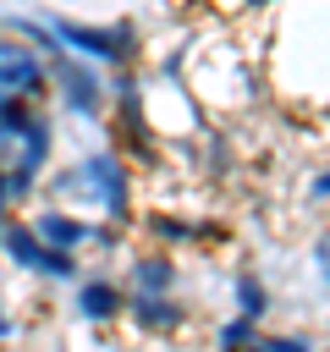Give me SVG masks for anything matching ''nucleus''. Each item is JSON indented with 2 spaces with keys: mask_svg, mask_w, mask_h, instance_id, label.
I'll return each mask as SVG.
<instances>
[{
  "mask_svg": "<svg viewBox=\"0 0 330 352\" xmlns=\"http://www.w3.org/2000/svg\"><path fill=\"white\" fill-rule=\"evenodd\" d=\"M242 314H248V319H258V314H264V292H258L253 280H242Z\"/></svg>",
  "mask_w": 330,
  "mask_h": 352,
  "instance_id": "10",
  "label": "nucleus"
},
{
  "mask_svg": "<svg viewBox=\"0 0 330 352\" xmlns=\"http://www.w3.org/2000/svg\"><path fill=\"white\" fill-rule=\"evenodd\" d=\"M138 280H143V286H148V292H160V286H165V280H170V264H165V258H148V264H143V270H138Z\"/></svg>",
  "mask_w": 330,
  "mask_h": 352,
  "instance_id": "9",
  "label": "nucleus"
},
{
  "mask_svg": "<svg viewBox=\"0 0 330 352\" xmlns=\"http://www.w3.org/2000/svg\"><path fill=\"white\" fill-rule=\"evenodd\" d=\"M82 176H88V187L110 204V214H126V176H121V165H116L110 154H94V160L82 165Z\"/></svg>",
  "mask_w": 330,
  "mask_h": 352,
  "instance_id": "3",
  "label": "nucleus"
},
{
  "mask_svg": "<svg viewBox=\"0 0 330 352\" xmlns=\"http://www.w3.org/2000/svg\"><path fill=\"white\" fill-rule=\"evenodd\" d=\"M0 248L22 264V270H50V275H72V258L60 248H44V236L33 226H0Z\"/></svg>",
  "mask_w": 330,
  "mask_h": 352,
  "instance_id": "1",
  "label": "nucleus"
},
{
  "mask_svg": "<svg viewBox=\"0 0 330 352\" xmlns=\"http://www.w3.org/2000/svg\"><path fill=\"white\" fill-rule=\"evenodd\" d=\"M6 330H11V319H6V314H0V336H6Z\"/></svg>",
  "mask_w": 330,
  "mask_h": 352,
  "instance_id": "14",
  "label": "nucleus"
},
{
  "mask_svg": "<svg viewBox=\"0 0 330 352\" xmlns=\"http://www.w3.org/2000/svg\"><path fill=\"white\" fill-rule=\"evenodd\" d=\"M314 192H330V176H324V182H314Z\"/></svg>",
  "mask_w": 330,
  "mask_h": 352,
  "instance_id": "12",
  "label": "nucleus"
},
{
  "mask_svg": "<svg viewBox=\"0 0 330 352\" xmlns=\"http://www.w3.org/2000/svg\"><path fill=\"white\" fill-rule=\"evenodd\" d=\"M132 314H138L143 324H176V308H170V302H160V297H143V302H132Z\"/></svg>",
  "mask_w": 330,
  "mask_h": 352,
  "instance_id": "8",
  "label": "nucleus"
},
{
  "mask_svg": "<svg viewBox=\"0 0 330 352\" xmlns=\"http://www.w3.org/2000/svg\"><path fill=\"white\" fill-rule=\"evenodd\" d=\"M55 33L60 38H72L82 55H94V60H121L126 50H132V28L121 22V28H77V22H55Z\"/></svg>",
  "mask_w": 330,
  "mask_h": 352,
  "instance_id": "2",
  "label": "nucleus"
},
{
  "mask_svg": "<svg viewBox=\"0 0 330 352\" xmlns=\"http://www.w3.org/2000/svg\"><path fill=\"white\" fill-rule=\"evenodd\" d=\"M6 198H11V192H6V170H0V204H6Z\"/></svg>",
  "mask_w": 330,
  "mask_h": 352,
  "instance_id": "13",
  "label": "nucleus"
},
{
  "mask_svg": "<svg viewBox=\"0 0 330 352\" xmlns=\"http://www.w3.org/2000/svg\"><path fill=\"white\" fill-rule=\"evenodd\" d=\"M121 308V297H116V286H104V280H94V286H82V314L88 319H110Z\"/></svg>",
  "mask_w": 330,
  "mask_h": 352,
  "instance_id": "6",
  "label": "nucleus"
},
{
  "mask_svg": "<svg viewBox=\"0 0 330 352\" xmlns=\"http://www.w3.org/2000/svg\"><path fill=\"white\" fill-rule=\"evenodd\" d=\"M0 94H22V99L38 94V60L22 55L16 44H0Z\"/></svg>",
  "mask_w": 330,
  "mask_h": 352,
  "instance_id": "4",
  "label": "nucleus"
},
{
  "mask_svg": "<svg viewBox=\"0 0 330 352\" xmlns=\"http://www.w3.org/2000/svg\"><path fill=\"white\" fill-rule=\"evenodd\" d=\"M253 352H308L302 341H253Z\"/></svg>",
  "mask_w": 330,
  "mask_h": 352,
  "instance_id": "11",
  "label": "nucleus"
},
{
  "mask_svg": "<svg viewBox=\"0 0 330 352\" xmlns=\"http://www.w3.org/2000/svg\"><path fill=\"white\" fill-rule=\"evenodd\" d=\"M33 231H38V236H50V242H60V248H72V242H82V236H88V231H82V226H72L66 214H38V220H33Z\"/></svg>",
  "mask_w": 330,
  "mask_h": 352,
  "instance_id": "5",
  "label": "nucleus"
},
{
  "mask_svg": "<svg viewBox=\"0 0 330 352\" xmlns=\"http://www.w3.org/2000/svg\"><path fill=\"white\" fill-rule=\"evenodd\" d=\"M60 82H66V94H72L77 110H94V104H99V82H94L88 72H60Z\"/></svg>",
  "mask_w": 330,
  "mask_h": 352,
  "instance_id": "7",
  "label": "nucleus"
}]
</instances>
